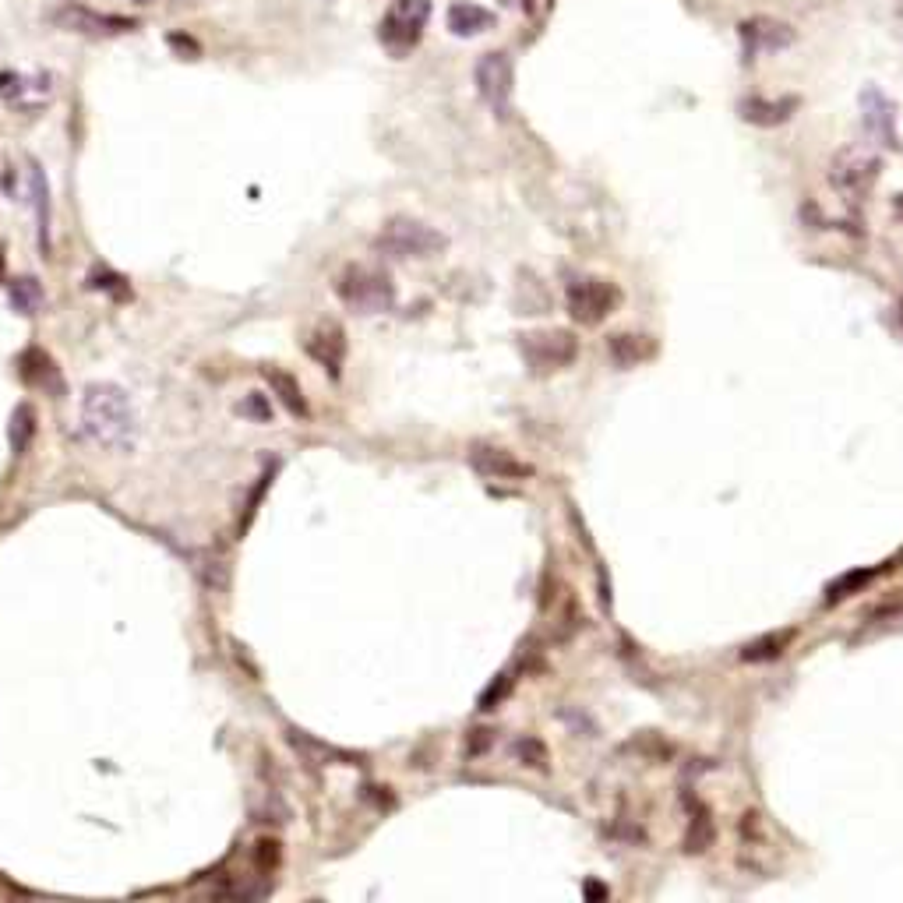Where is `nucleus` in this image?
<instances>
[{
    "label": "nucleus",
    "instance_id": "f257e3e1",
    "mask_svg": "<svg viewBox=\"0 0 903 903\" xmlns=\"http://www.w3.org/2000/svg\"><path fill=\"white\" fill-rule=\"evenodd\" d=\"M82 431L103 448H127L135 441L131 399L117 385H89L82 396Z\"/></svg>",
    "mask_w": 903,
    "mask_h": 903
},
{
    "label": "nucleus",
    "instance_id": "f03ea898",
    "mask_svg": "<svg viewBox=\"0 0 903 903\" xmlns=\"http://www.w3.org/2000/svg\"><path fill=\"white\" fill-rule=\"evenodd\" d=\"M336 293H339V300L357 314H381V311H389L392 300H396L392 279L381 269H367V265H350V269H343V276L336 279Z\"/></svg>",
    "mask_w": 903,
    "mask_h": 903
},
{
    "label": "nucleus",
    "instance_id": "7ed1b4c3",
    "mask_svg": "<svg viewBox=\"0 0 903 903\" xmlns=\"http://www.w3.org/2000/svg\"><path fill=\"white\" fill-rule=\"evenodd\" d=\"M445 244V233L403 216L385 223V230L374 237V247L381 254H389V258H431V254L445 251Z\"/></svg>",
    "mask_w": 903,
    "mask_h": 903
},
{
    "label": "nucleus",
    "instance_id": "20e7f679",
    "mask_svg": "<svg viewBox=\"0 0 903 903\" xmlns=\"http://www.w3.org/2000/svg\"><path fill=\"white\" fill-rule=\"evenodd\" d=\"M882 159L875 156L868 145H851L829 163V184L847 198V202H861L872 191L875 177H879Z\"/></svg>",
    "mask_w": 903,
    "mask_h": 903
},
{
    "label": "nucleus",
    "instance_id": "39448f33",
    "mask_svg": "<svg viewBox=\"0 0 903 903\" xmlns=\"http://www.w3.org/2000/svg\"><path fill=\"white\" fill-rule=\"evenodd\" d=\"M46 18H50V25H57V29L78 32V36H124V32L138 29V18L96 11V8H89V4H78V0L60 4V8H53Z\"/></svg>",
    "mask_w": 903,
    "mask_h": 903
},
{
    "label": "nucleus",
    "instance_id": "423d86ee",
    "mask_svg": "<svg viewBox=\"0 0 903 903\" xmlns=\"http://www.w3.org/2000/svg\"><path fill=\"white\" fill-rule=\"evenodd\" d=\"M427 15H431V4H427V0H399L378 29L381 46H385L392 57H406V53L420 43V36H424Z\"/></svg>",
    "mask_w": 903,
    "mask_h": 903
},
{
    "label": "nucleus",
    "instance_id": "0eeeda50",
    "mask_svg": "<svg viewBox=\"0 0 903 903\" xmlns=\"http://www.w3.org/2000/svg\"><path fill=\"white\" fill-rule=\"evenodd\" d=\"M618 304H621L618 286L607 283V279L586 276V279L568 283V314H572L579 325H600Z\"/></svg>",
    "mask_w": 903,
    "mask_h": 903
},
{
    "label": "nucleus",
    "instance_id": "6e6552de",
    "mask_svg": "<svg viewBox=\"0 0 903 903\" xmlns=\"http://www.w3.org/2000/svg\"><path fill=\"white\" fill-rule=\"evenodd\" d=\"M512 82H515V68H512V57H508V53L494 50V53H484V57H480L477 92L498 117H508V110H512Z\"/></svg>",
    "mask_w": 903,
    "mask_h": 903
},
{
    "label": "nucleus",
    "instance_id": "1a4fd4ad",
    "mask_svg": "<svg viewBox=\"0 0 903 903\" xmlns=\"http://www.w3.org/2000/svg\"><path fill=\"white\" fill-rule=\"evenodd\" d=\"M523 357L537 371H561L579 357V339L568 329H547L523 336Z\"/></svg>",
    "mask_w": 903,
    "mask_h": 903
},
{
    "label": "nucleus",
    "instance_id": "9d476101",
    "mask_svg": "<svg viewBox=\"0 0 903 903\" xmlns=\"http://www.w3.org/2000/svg\"><path fill=\"white\" fill-rule=\"evenodd\" d=\"M470 466L487 480H523L533 473L530 463L515 459L512 452H505V448H498V445H484V441H477V445L470 448Z\"/></svg>",
    "mask_w": 903,
    "mask_h": 903
},
{
    "label": "nucleus",
    "instance_id": "9b49d317",
    "mask_svg": "<svg viewBox=\"0 0 903 903\" xmlns=\"http://www.w3.org/2000/svg\"><path fill=\"white\" fill-rule=\"evenodd\" d=\"M741 43H745V57L752 60L755 53H769V50H784V46L794 43L791 25L773 22V18H752V22H741Z\"/></svg>",
    "mask_w": 903,
    "mask_h": 903
},
{
    "label": "nucleus",
    "instance_id": "f8f14e48",
    "mask_svg": "<svg viewBox=\"0 0 903 903\" xmlns=\"http://www.w3.org/2000/svg\"><path fill=\"white\" fill-rule=\"evenodd\" d=\"M861 120H865V127L875 135V142L879 145H889V149H896V113H893V103H889L886 96H882L879 89H865L861 92Z\"/></svg>",
    "mask_w": 903,
    "mask_h": 903
},
{
    "label": "nucleus",
    "instance_id": "ddd939ff",
    "mask_svg": "<svg viewBox=\"0 0 903 903\" xmlns=\"http://www.w3.org/2000/svg\"><path fill=\"white\" fill-rule=\"evenodd\" d=\"M307 353H311L314 360H318L325 371L332 374V378H339V371H343V357H346V336L339 325H332V321H325V325H318V329L311 332V339H307Z\"/></svg>",
    "mask_w": 903,
    "mask_h": 903
},
{
    "label": "nucleus",
    "instance_id": "4468645a",
    "mask_svg": "<svg viewBox=\"0 0 903 903\" xmlns=\"http://www.w3.org/2000/svg\"><path fill=\"white\" fill-rule=\"evenodd\" d=\"M798 110V99L794 96H784V99H745V103L738 106L741 120H748V124L755 127H777V124H787L791 120V113Z\"/></svg>",
    "mask_w": 903,
    "mask_h": 903
},
{
    "label": "nucleus",
    "instance_id": "2eb2a0df",
    "mask_svg": "<svg viewBox=\"0 0 903 903\" xmlns=\"http://www.w3.org/2000/svg\"><path fill=\"white\" fill-rule=\"evenodd\" d=\"M25 170H29V202H32V209H36L39 247L50 251V180H46L43 166H39L36 159H29Z\"/></svg>",
    "mask_w": 903,
    "mask_h": 903
},
{
    "label": "nucleus",
    "instance_id": "dca6fc26",
    "mask_svg": "<svg viewBox=\"0 0 903 903\" xmlns=\"http://www.w3.org/2000/svg\"><path fill=\"white\" fill-rule=\"evenodd\" d=\"M448 32L452 36H480V32L494 29V15L487 8H480V4H473V0H456L452 8H448Z\"/></svg>",
    "mask_w": 903,
    "mask_h": 903
},
{
    "label": "nucleus",
    "instance_id": "f3484780",
    "mask_svg": "<svg viewBox=\"0 0 903 903\" xmlns=\"http://www.w3.org/2000/svg\"><path fill=\"white\" fill-rule=\"evenodd\" d=\"M794 642V628H784V632H773V635H762V639L748 642L745 650H741V660L745 664H766V660H780L787 653V646Z\"/></svg>",
    "mask_w": 903,
    "mask_h": 903
},
{
    "label": "nucleus",
    "instance_id": "a211bd4d",
    "mask_svg": "<svg viewBox=\"0 0 903 903\" xmlns=\"http://www.w3.org/2000/svg\"><path fill=\"white\" fill-rule=\"evenodd\" d=\"M43 89L50 92V85H36V78H25L18 71H0V99L11 106H32V92Z\"/></svg>",
    "mask_w": 903,
    "mask_h": 903
},
{
    "label": "nucleus",
    "instance_id": "6ab92c4d",
    "mask_svg": "<svg viewBox=\"0 0 903 903\" xmlns=\"http://www.w3.org/2000/svg\"><path fill=\"white\" fill-rule=\"evenodd\" d=\"M32 434H36V413H32V406H18V410L11 413V427H8L11 452H15V456H25V452H29Z\"/></svg>",
    "mask_w": 903,
    "mask_h": 903
},
{
    "label": "nucleus",
    "instance_id": "aec40b11",
    "mask_svg": "<svg viewBox=\"0 0 903 903\" xmlns=\"http://www.w3.org/2000/svg\"><path fill=\"white\" fill-rule=\"evenodd\" d=\"M269 381L276 385V392H279V399L286 403V410L297 413V417H307V403H304V396H300V385L290 378V374L269 371Z\"/></svg>",
    "mask_w": 903,
    "mask_h": 903
},
{
    "label": "nucleus",
    "instance_id": "412c9836",
    "mask_svg": "<svg viewBox=\"0 0 903 903\" xmlns=\"http://www.w3.org/2000/svg\"><path fill=\"white\" fill-rule=\"evenodd\" d=\"M709 844H713V819H709L706 808H699L695 819H692V829H688V836H685V851L688 854H702Z\"/></svg>",
    "mask_w": 903,
    "mask_h": 903
},
{
    "label": "nucleus",
    "instance_id": "4be33fe9",
    "mask_svg": "<svg viewBox=\"0 0 903 903\" xmlns=\"http://www.w3.org/2000/svg\"><path fill=\"white\" fill-rule=\"evenodd\" d=\"M11 297H15V307L22 314H36L39 304H43V290H39L36 279H18V283L11 286Z\"/></svg>",
    "mask_w": 903,
    "mask_h": 903
},
{
    "label": "nucleus",
    "instance_id": "5701e85b",
    "mask_svg": "<svg viewBox=\"0 0 903 903\" xmlns=\"http://www.w3.org/2000/svg\"><path fill=\"white\" fill-rule=\"evenodd\" d=\"M868 579H872V572H851V575H844V579H836V583L829 586V600H844V597H851V593H854V590H861V586H865Z\"/></svg>",
    "mask_w": 903,
    "mask_h": 903
},
{
    "label": "nucleus",
    "instance_id": "b1692460",
    "mask_svg": "<svg viewBox=\"0 0 903 903\" xmlns=\"http://www.w3.org/2000/svg\"><path fill=\"white\" fill-rule=\"evenodd\" d=\"M515 752H519V759H526L530 762V766H544V745H540V741H519V745H515Z\"/></svg>",
    "mask_w": 903,
    "mask_h": 903
},
{
    "label": "nucleus",
    "instance_id": "393cba45",
    "mask_svg": "<svg viewBox=\"0 0 903 903\" xmlns=\"http://www.w3.org/2000/svg\"><path fill=\"white\" fill-rule=\"evenodd\" d=\"M505 692H508V678H501V681H498V688L491 685L484 695H480V709H494V706H498V702H501V695H505Z\"/></svg>",
    "mask_w": 903,
    "mask_h": 903
},
{
    "label": "nucleus",
    "instance_id": "a878e982",
    "mask_svg": "<svg viewBox=\"0 0 903 903\" xmlns=\"http://www.w3.org/2000/svg\"><path fill=\"white\" fill-rule=\"evenodd\" d=\"M166 43H170V46H177V50L184 53L187 60H191V57H198V53H202V46H198V43H191V39H187V36H177V32H173V36H166Z\"/></svg>",
    "mask_w": 903,
    "mask_h": 903
},
{
    "label": "nucleus",
    "instance_id": "bb28decb",
    "mask_svg": "<svg viewBox=\"0 0 903 903\" xmlns=\"http://www.w3.org/2000/svg\"><path fill=\"white\" fill-rule=\"evenodd\" d=\"M240 410H244V413H258V420H269V417H272V410H269V406H265L262 399H254V396L247 399V403L240 406Z\"/></svg>",
    "mask_w": 903,
    "mask_h": 903
},
{
    "label": "nucleus",
    "instance_id": "cd10ccee",
    "mask_svg": "<svg viewBox=\"0 0 903 903\" xmlns=\"http://www.w3.org/2000/svg\"><path fill=\"white\" fill-rule=\"evenodd\" d=\"M505 4H523V0H505Z\"/></svg>",
    "mask_w": 903,
    "mask_h": 903
},
{
    "label": "nucleus",
    "instance_id": "c85d7f7f",
    "mask_svg": "<svg viewBox=\"0 0 903 903\" xmlns=\"http://www.w3.org/2000/svg\"><path fill=\"white\" fill-rule=\"evenodd\" d=\"M135 4H152V0H135Z\"/></svg>",
    "mask_w": 903,
    "mask_h": 903
}]
</instances>
